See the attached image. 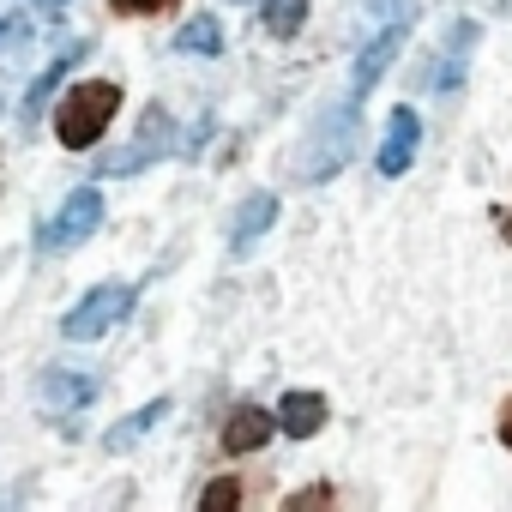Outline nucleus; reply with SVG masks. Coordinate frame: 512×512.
Returning a JSON list of instances; mask_svg holds the SVG:
<instances>
[{
  "instance_id": "obj_1",
  "label": "nucleus",
  "mask_w": 512,
  "mask_h": 512,
  "mask_svg": "<svg viewBox=\"0 0 512 512\" xmlns=\"http://www.w3.org/2000/svg\"><path fill=\"white\" fill-rule=\"evenodd\" d=\"M115 109H121V85H109V79L73 85V91L61 97V109H55V133H61V145H73V151H91V145L109 133Z\"/></svg>"
},
{
  "instance_id": "obj_2",
  "label": "nucleus",
  "mask_w": 512,
  "mask_h": 512,
  "mask_svg": "<svg viewBox=\"0 0 512 512\" xmlns=\"http://www.w3.org/2000/svg\"><path fill=\"white\" fill-rule=\"evenodd\" d=\"M356 133H362V91L344 97L338 109H326V115L314 121V157H308V175H314V181H332V175L350 163Z\"/></svg>"
},
{
  "instance_id": "obj_3",
  "label": "nucleus",
  "mask_w": 512,
  "mask_h": 512,
  "mask_svg": "<svg viewBox=\"0 0 512 512\" xmlns=\"http://www.w3.org/2000/svg\"><path fill=\"white\" fill-rule=\"evenodd\" d=\"M127 308H133V284H97V290H85V296L67 308L61 338L91 344V338H103L109 326H121V320H127Z\"/></svg>"
},
{
  "instance_id": "obj_4",
  "label": "nucleus",
  "mask_w": 512,
  "mask_h": 512,
  "mask_svg": "<svg viewBox=\"0 0 512 512\" xmlns=\"http://www.w3.org/2000/svg\"><path fill=\"white\" fill-rule=\"evenodd\" d=\"M97 223H103V193H97V187H73V199L37 229V241H43V253H67V247L91 241Z\"/></svg>"
},
{
  "instance_id": "obj_5",
  "label": "nucleus",
  "mask_w": 512,
  "mask_h": 512,
  "mask_svg": "<svg viewBox=\"0 0 512 512\" xmlns=\"http://www.w3.org/2000/svg\"><path fill=\"white\" fill-rule=\"evenodd\" d=\"M416 145H422V121H416V109L410 103H398L392 109V121H386V145H380V175H404L410 163H416Z\"/></svg>"
},
{
  "instance_id": "obj_6",
  "label": "nucleus",
  "mask_w": 512,
  "mask_h": 512,
  "mask_svg": "<svg viewBox=\"0 0 512 512\" xmlns=\"http://www.w3.org/2000/svg\"><path fill=\"white\" fill-rule=\"evenodd\" d=\"M278 223V193H253L241 211H235V229H229V253L235 260H247L253 247L266 241V229Z\"/></svg>"
},
{
  "instance_id": "obj_7",
  "label": "nucleus",
  "mask_w": 512,
  "mask_h": 512,
  "mask_svg": "<svg viewBox=\"0 0 512 512\" xmlns=\"http://www.w3.org/2000/svg\"><path fill=\"white\" fill-rule=\"evenodd\" d=\"M404 37H410V25H386V31H380V37H374V43H368V49L356 55V91H362V97H368V91L380 85V73H386V67L398 61Z\"/></svg>"
},
{
  "instance_id": "obj_8",
  "label": "nucleus",
  "mask_w": 512,
  "mask_h": 512,
  "mask_svg": "<svg viewBox=\"0 0 512 512\" xmlns=\"http://www.w3.org/2000/svg\"><path fill=\"white\" fill-rule=\"evenodd\" d=\"M169 115L163 109H145V127H139V145L127 151V157H109V175H133V169H145L151 157H163L169 151Z\"/></svg>"
},
{
  "instance_id": "obj_9",
  "label": "nucleus",
  "mask_w": 512,
  "mask_h": 512,
  "mask_svg": "<svg viewBox=\"0 0 512 512\" xmlns=\"http://www.w3.org/2000/svg\"><path fill=\"white\" fill-rule=\"evenodd\" d=\"M91 398H97V374H85V368L79 374H67V368H49L43 374V410L61 416V410H85Z\"/></svg>"
},
{
  "instance_id": "obj_10",
  "label": "nucleus",
  "mask_w": 512,
  "mask_h": 512,
  "mask_svg": "<svg viewBox=\"0 0 512 512\" xmlns=\"http://www.w3.org/2000/svg\"><path fill=\"white\" fill-rule=\"evenodd\" d=\"M278 428H284L290 440H314V434L326 428V398H320V392H290V398L278 404Z\"/></svg>"
},
{
  "instance_id": "obj_11",
  "label": "nucleus",
  "mask_w": 512,
  "mask_h": 512,
  "mask_svg": "<svg viewBox=\"0 0 512 512\" xmlns=\"http://www.w3.org/2000/svg\"><path fill=\"white\" fill-rule=\"evenodd\" d=\"M272 428H278V416H266L260 404H241V410L229 416V428H223V446H229V452H260V446L272 440Z\"/></svg>"
},
{
  "instance_id": "obj_12",
  "label": "nucleus",
  "mask_w": 512,
  "mask_h": 512,
  "mask_svg": "<svg viewBox=\"0 0 512 512\" xmlns=\"http://www.w3.org/2000/svg\"><path fill=\"white\" fill-rule=\"evenodd\" d=\"M470 43H476V19H458V25L446 31V67L434 73V91H440V97H452V91L464 85V61H470Z\"/></svg>"
},
{
  "instance_id": "obj_13",
  "label": "nucleus",
  "mask_w": 512,
  "mask_h": 512,
  "mask_svg": "<svg viewBox=\"0 0 512 512\" xmlns=\"http://www.w3.org/2000/svg\"><path fill=\"white\" fill-rule=\"evenodd\" d=\"M163 416H169V398H151L145 410L121 416V422H115V428L103 434V446H109V452H127V446H139V440H145V434H151V428H157Z\"/></svg>"
},
{
  "instance_id": "obj_14",
  "label": "nucleus",
  "mask_w": 512,
  "mask_h": 512,
  "mask_svg": "<svg viewBox=\"0 0 512 512\" xmlns=\"http://www.w3.org/2000/svg\"><path fill=\"white\" fill-rule=\"evenodd\" d=\"M79 55H85V43H73V49H67V55H61V61H55V67H43V79H37V85H31V97H25V127H31V121H37V115H43V103H49V97H55V85H61V79H67V67H73V61H79Z\"/></svg>"
},
{
  "instance_id": "obj_15",
  "label": "nucleus",
  "mask_w": 512,
  "mask_h": 512,
  "mask_svg": "<svg viewBox=\"0 0 512 512\" xmlns=\"http://www.w3.org/2000/svg\"><path fill=\"white\" fill-rule=\"evenodd\" d=\"M175 49H181V55H217V49H223V25H217L211 13H205V19H187V25L175 31Z\"/></svg>"
},
{
  "instance_id": "obj_16",
  "label": "nucleus",
  "mask_w": 512,
  "mask_h": 512,
  "mask_svg": "<svg viewBox=\"0 0 512 512\" xmlns=\"http://www.w3.org/2000/svg\"><path fill=\"white\" fill-rule=\"evenodd\" d=\"M308 19V0H266V31L272 37H296Z\"/></svg>"
},
{
  "instance_id": "obj_17",
  "label": "nucleus",
  "mask_w": 512,
  "mask_h": 512,
  "mask_svg": "<svg viewBox=\"0 0 512 512\" xmlns=\"http://www.w3.org/2000/svg\"><path fill=\"white\" fill-rule=\"evenodd\" d=\"M362 13H374L380 25H416L422 0H362Z\"/></svg>"
},
{
  "instance_id": "obj_18",
  "label": "nucleus",
  "mask_w": 512,
  "mask_h": 512,
  "mask_svg": "<svg viewBox=\"0 0 512 512\" xmlns=\"http://www.w3.org/2000/svg\"><path fill=\"white\" fill-rule=\"evenodd\" d=\"M229 506H241V488H235L229 476H217V482L199 494V512H229Z\"/></svg>"
},
{
  "instance_id": "obj_19",
  "label": "nucleus",
  "mask_w": 512,
  "mask_h": 512,
  "mask_svg": "<svg viewBox=\"0 0 512 512\" xmlns=\"http://www.w3.org/2000/svg\"><path fill=\"white\" fill-rule=\"evenodd\" d=\"M115 13H127V19H145V13H157V7H169V0H109Z\"/></svg>"
},
{
  "instance_id": "obj_20",
  "label": "nucleus",
  "mask_w": 512,
  "mask_h": 512,
  "mask_svg": "<svg viewBox=\"0 0 512 512\" xmlns=\"http://www.w3.org/2000/svg\"><path fill=\"white\" fill-rule=\"evenodd\" d=\"M302 506H332V488H308V494H290V512Z\"/></svg>"
},
{
  "instance_id": "obj_21",
  "label": "nucleus",
  "mask_w": 512,
  "mask_h": 512,
  "mask_svg": "<svg viewBox=\"0 0 512 512\" xmlns=\"http://www.w3.org/2000/svg\"><path fill=\"white\" fill-rule=\"evenodd\" d=\"M500 440L512 446V398H506V410H500Z\"/></svg>"
},
{
  "instance_id": "obj_22",
  "label": "nucleus",
  "mask_w": 512,
  "mask_h": 512,
  "mask_svg": "<svg viewBox=\"0 0 512 512\" xmlns=\"http://www.w3.org/2000/svg\"><path fill=\"white\" fill-rule=\"evenodd\" d=\"M43 7H67V0H43Z\"/></svg>"
}]
</instances>
